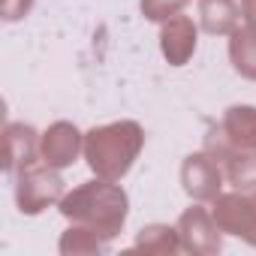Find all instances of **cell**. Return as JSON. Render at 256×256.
Here are the masks:
<instances>
[{
    "instance_id": "5",
    "label": "cell",
    "mask_w": 256,
    "mask_h": 256,
    "mask_svg": "<svg viewBox=\"0 0 256 256\" xmlns=\"http://www.w3.org/2000/svg\"><path fill=\"white\" fill-rule=\"evenodd\" d=\"M223 163L208 154V151H196L187 154L181 163V187L193 202H214L223 190Z\"/></svg>"
},
{
    "instance_id": "17",
    "label": "cell",
    "mask_w": 256,
    "mask_h": 256,
    "mask_svg": "<svg viewBox=\"0 0 256 256\" xmlns=\"http://www.w3.org/2000/svg\"><path fill=\"white\" fill-rule=\"evenodd\" d=\"M34 6V0H0V12H4L6 22H18L30 12Z\"/></svg>"
},
{
    "instance_id": "3",
    "label": "cell",
    "mask_w": 256,
    "mask_h": 256,
    "mask_svg": "<svg viewBox=\"0 0 256 256\" xmlns=\"http://www.w3.org/2000/svg\"><path fill=\"white\" fill-rule=\"evenodd\" d=\"M60 169L46 166L42 160L22 169L16 178V202L22 214H42L48 205H58L66 193H64V178L58 175Z\"/></svg>"
},
{
    "instance_id": "6",
    "label": "cell",
    "mask_w": 256,
    "mask_h": 256,
    "mask_svg": "<svg viewBox=\"0 0 256 256\" xmlns=\"http://www.w3.org/2000/svg\"><path fill=\"white\" fill-rule=\"evenodd\" d=\"M178 235L181 247L193 256H214L223 250V229L217 226L214 214L199 202L178 217Z\"/></svg>"
},
{
    "instance_id": "14",
    "label": "cell",
    "mask_w": 256,
    "mask_h": 256,
    "mask_svg": "<svg viewBox=\"0 0 256 256\" xmlns=\"http://www.w3.org/2000/svg\"><path fill=\"white\" fill-rule=\"evenodd\" d=\"M229 60H232L238 76L256 82V30L238 28L229 36Z\"/></svg>"
},
{
    "instance_id": "18",
    "label": "cell",
    "mask_w": 256,
    "mask_h": 256,
    "mask_svg": "<svg viewBox=\"0 0 256 256\" xmlns=\"http://www.w3.org/2000/svg\"><path fill=\"white\" fill-rule=\"evenodd\" d=\"M241 18H244V28L256 30V0H241Z\"/></svg>"
},
{
    "instance_id": "4",
    "label": "cell",
    "mask_w": 256,
    "mask_h": 256,
    "mask_svg": "<svg viewBox=\"0 0 256 256\" xmlns=\"http://www.w3.org/2000/svg\"><path fill=\"white\" fill-rule=\"evenodd\" d=\"M211 214L226 235L256 247V193H220L211 205Z\"/></svg>"
},
{
    "instance_id": "11",
    "label": "cell",
    "mask_w": 256,
    "mask_h": 256,
    "mask_svg": "<svg viewBox=\"0 0 256 256\" xmlns=\"http://www.w3.org/2000/svg\"><path fill=\"white\" fill-rule=\"evenodd\" d=\"M199 24L211 36H232L241 28V6L235 0H199Z\"/></svg>"
},
{
    "instance_id": "12",
    "label": "cell",
    "mask_w": 256,
    "mask_h": 256,
    "mask_svg": "<svg viewBox=\"0 0 256 256\" xmlns=\"http://www.w3.org/2000/svg\"><path fill=\"white\" fill-rule=\"evenodd\" d=\"M133 250L145 253V256H172L181 247V235H178V226H163V223H151L139 232Z\"/></svg>"
},
{
    "instance_id": "2",
    "label": "cell",
    "mask_w": 256,
    "mask_h": 256,
    "mask_svg": "<svg viewBox=\"0 0 256 256\" xmlns=\"http://www.w3.org/2000/svg\"><path fill=\"white\" fill-rule=\"evenodd\" d=\"M145 148V130L136 120H112L84 133V160L94 175L120 181Z\"/></svg>"
},
{
    "instance_id": "13",
    "label": "cell",
    "mask_w": 256,
    "mask_h": 256,
    "mask_svg": "<svg viewBox=\"0 0 256 256\" xmlns=\"http://www.w3.org/2000/svg\"><path fill=\"white\" fill-rule=\"evenodd\" d=\"M226 181L241 193H256V151H229L223 160Z\"/></svg>"
},
{
    "instance_id": "9",
    "label": "cell",
    "mask_w": 256,
    "mask_h": 256,
    "mask_svg": "<svg viewBox=\"0 0 256 256\" xmlns=\"http://www.w3.org/2000/svg\"><path fill=\"white\" fill-rule=\"evenodd\" d=\"M40 136L28 124H6L4 130V169L18 175L22 169L40 163Z\"/></svg>"
},
{
    "instance_id": "15",
    "label": "cell",
    "mask_w": 256,
    "mask_h": 256,
    "mask_svg": "<svg viewBox=\"0 0 256 256\" xmlns=\"http://www.w3.org/2000/svg\"><path fill=\"white\" fill-rule=\"evenodd\" d=\"M102 238L96 235V232H90L88 226H70L64 235H60V244H58V250L64 253V256H82V253H100L102 250Z\"/></svg>"
},
{
    "instance_id": "10",
    "label": "cell",
    "mask_w": 256,
    "mask_h": 256,
    "mask_svg": "<svg viewBox=\"0 0 256 256\" xmlns=\"http://www.w3.org/2000/svg\"><path fill=\"white\" fill-rule=\"evenodd\" d=\"M220 130L238 151H256V106H229Z\"/></svg>"
},
{
    "instance_id": "1",
    "label": "cell",
    "mask_w": 256,
    "mask_h": 256,
    "mask_svg": "<svg viewBox=\"0 0 256 256\" xmlns=\"http://www.w3.org/2000/svg\"><path fill=\"white\" fill-rule=\"evenodd\" d=\"M58 211L70 223L88 226L102 241H112L124 229V223H126L130 199H126V190L118 181H108V178L96 175L94 181H84L82 187H76L72 193H66L58 202Z\"/></svg>"
},
{
    "instance_id": "8",
    "label": "cell",
    "mask_w": 256,
    "mask_h": 256,
    "mask_svg": "<svg viewBox=\"0 0 256 256\" xmlns=\"http://www.w3.org/2000/svg\"><path fill=\"white\" fill-rule=\"evenodd\" d=\"M196 42H199V28L190 16H172L163 22L160 28V52L172 66H184L193 54H196Z\"/></svg>"
},
{
    "instance_id": "16",
    "label": "cell",
    "mask_w": 256,
    "mask_h": 256,
    "mask_svg": "<svg viewBox=\"0 0 256 256\" xmlns=\"http://www.w3.org/2000/svg\"><path fill=\"white\" fill-rule=\"evenodd\" d=\"M187 4H190V0H139V10H142V16L148 22H160L163 24L166 18L178 16Z\"/></svg>"
},
{
    "instance_id": "7",
    "label": "cell",
    "mask_w": 256,
    "mask_h": 256,
    "mask_svg": "<svg viewBox=\"0 0 256 256\" xmlns=\"http://www.w3.org/2000/svg\"><path fill=\"white\" fill-rule=\"evenodd\" d=\"M84 154V136L78 133V126L70 120H54L48 130L40 136V157L52 169H66Z\"/></svg>"
}]
</instances>
